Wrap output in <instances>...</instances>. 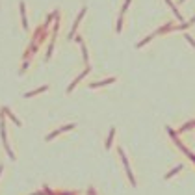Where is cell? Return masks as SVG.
<instances>
[{
  "instance_id": "6da1fadb",
  "label": "cell",
  "mask_w": 195,
  "mask_h": 195,
  "mask_svg": "<svg viewBox=\"0 0 195 195\" xmlns=\"http://www.w3.org/2000/svg\"><path fill=\"white\" fill-rule=\"evenodd\" d=\"M20 13H22V26L26 28L28 22H26V11H24V4H20Z\"/></svg>"
},
{
  "instance_id": "7a4b0ae2",
  "label": "cell",
  "mask_w": 195,
  "mask_h": 195,
  "mask_svg": "<svg viewBox=\"0 0 195 195\" xmlns=\"http://www.w3.org/2000/svg\"><path fill=\"white\" fill-rule=\"evenodd\" d=\"M4 113H8V115L11 117V121H13V123H15V125H20V121H19V119H17V117H15V115H13V113H11L9 110H8V108H4Z\"/></svg>"
},
{
  "instance_id": "3957f363",
  "label": "cell",
  "mask_w": 195,
  "mask_h": 195,
  "mask_svg": "<svg viewBox=\"0 0 195 195\" xmlns=\"http://www.w3.org/2000/svg\"><path fill=\"white\" fill-rule=\"evenodd\" d=\"M110 82H113V78H108V80H104V82H95L91 87H99V86H106V84H110Z\"/></svg>"
},
{
  "instance_id": "277c9868",
  "label": "cell",
  "mask_w": 195,
  "mask_h": 195,
  "mask_svg": "<svg viewBox=\"0 0 195 195\" xmlns=\"http://www.w3.org/2000/svg\"><path fill=\"white\" fill-rule=\"evenodd\" d=\"M113 134H115V130L112 128V130H110V138H108V143H106V147H108V149L112 147V139H113Z\"/></svg>"
},
{
  "instance_id": "5b68a950",
  "label": "cell",
  "mask_w": 195,
  "mask_h": 195,
  "mask_svg": "<svg viewBox=\"0 0 195 195\" xmlns=\"http://www.w3.org/2000/svg\"><path fill=\"white\" fill-rule=\"evenodd\" d=\"M46 89V86H43L41 89H35V91H32V93H26V97H32V95H37V93H41V91H45Z\"/></svg>"
}]
</instances>
